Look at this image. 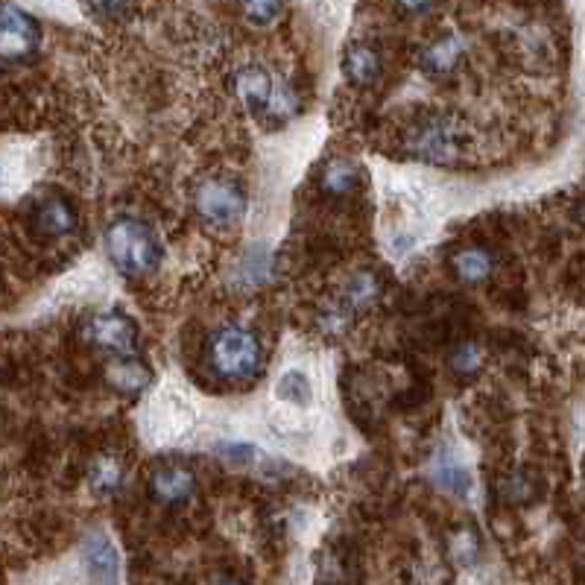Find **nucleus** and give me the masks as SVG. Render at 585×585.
I'll list each match as a JSON object with an SVG mask.
<instances>
[{
	"instance_id": "nucleus-2",
	"label": "nucleus",
	"mask_w": 585,
	"mask_h": 585,
	"mask_svg": "<svg viewBox=\"0 0 585 585\" xmlns=\"http://www.w3.org/2000/svg\"><path fill=\"white\" fill-rule=\"evenodd\" d=\"M205 363L223 381H252L264 369V346L252 331L226 325L208 337Z\"/></svg>"
},
{
	"instance_id": "nucleus-11",
	"label": "nucleus",
	"mask_w": 585,
	"mask_h": 585,
	"mask_svg": "<svg viewBox=\"0 0 585 585\" xmlns=\"http://www.w3.org/2000/svg\"><path fill=\"white\" fill-rule=\"evenodd\" d=\"M106 381L120 395L135 398V395H141L144 390H150L153 369L144 360H138L135 354H123V357H115V363L106 369Z\"/></svg>"
},
{
	"instance_id": "nucleus-10",
	"label": "nucleus",
	"mask_w": 585,
	"mask_h": 585,
	"mask_svg": "<svg viewBox=\"0 0 585 585\" xmlns=\"http://www.w3.org/2000/svg\"><path fill=\"white\" fill-rule=\"evenodd\" d=\"M343 77L349 85H357V88H366L372 85L375 79L381 77L384 71V62H381V50L369 41H354L349 50L343 53Z\"/></svg>"
},
{
	"instance_id": "nucleus-24",
	"label": "nucleus",
	"mask_w": 585,
	"mask_h": 585,
	"mask_svg": "<svg viewBox=\"0 0 585 585\" xmlns=\"http://www.w3.org/2000/svg\"><path fill=\"white\" fill-rule=\"evenodd\" d=\"M88 12L94 18H103V21H115L120 15H126L129 9V0H85Z\"/></svg>"
},
{
	"instance_id": "nucleus-16",
	"label": "nucleus",
	"mask_w": 585,
	"mask_h": 585,
	"mask_svg": "<svg viewBox=\"0 0 585 585\" xmlns=\"http://www.w3.org/2000/svg\"><path fill=\"white\" fill-rule=\"evenodd\" d=\"M360 182V167L346 158H334L319 173V188L328 196H349Z\"/></svg>"
},
{
	"instance_id": "nucleus-7",
	"label": "nucleus",
	"mask_w": 585,
	"mask_h": 585,
	"mask_svg": "<svg viewBox=\"0 0 585 585\" xmlns=\"http://www.w3.org/2000/svg\"><path fill=\"white\" fill-rule=\"evenodd\" d=\"M147 489H150L153 501H158V504L179 507L196 492L194 468L185 466V463H173V460H161V463L150 468Z\"/></svg>"
},
{
	"instance_id": "nucleus-22",
	"label": "nucleus",
	"mask_w": 585,
	"mask_h": 585,
	"mask_svg": "<svg viewBox=\"0 0 585 585\" xmlns=\"http://www.w3.org/2000/svg\"><path fill=\"white\" fill-rule=\"evenodd\" d=\"M477 536L471 533V530H463V533H457L454 536V542H451V559L460 565V568H468L474 559H477Z\"/></svg>"
},
{
	"instance_id": "nucleus-8",
	"label": "nucleus",
	"mask_w": 585,
	"mask_h": 585,
	"mask_svg": "<svg viewBox=\"0 0 585 585\" xmlns=\"http://www.w3.org/2000/svg\"><path fill=\"white\" fill-rule=\"evenodd\" d=\"M30 223L41 237H68V234L77 232L79 214L68 196L53 191V194H44L33 202Z\"/></svg>"
},
{
	"instance_id": "nucleus-9",
	"label": "nucleus",
	"mask_w": 585,
	"mask_h": 585,
	"mask_svg": "<svg viewBox=\"0 0 585 585\" xmlns=\"http://www.w3.org/2000/svg\"><path fill=\"white\" fill-rule=\"evenodd\" d=\"M413 156L422 158V161H433V164H445L454 158V135L445 123L439 120H428V123H419L413 132H410V144Z\"/></svg>"
},
{
	"instance_id": "nucleus-18",
	"label": "nucleus",
	"mask_w": 585,
	"mask_h": 585,
	"mask_svg": "<svg viewBox=\"0 0 585 585\" xmlns=\"http://www.w3.org/2000/svg\"><path fill=\"white\" fill-rule=\"evenodd\" d=\"M275 392H278V398L281 401H287V404H293V407H308L313 401V387L311 381H308V375L305 372H284L281 378H278V384H275Z\"/></svg>"
},
{
	"instance_id": "nucleus-6",
	"label": "nucleus",
	"mask_w": 585,
	"mask_h": 585,
	"mask_svg": "<svg viewBox=\"0 0 585 585\" xmlns=\"http://www.w3.org/2000/svg\"><path fill=\"white\" fill-rule=\"evenodd\" d=\"M39 44V21L30 12L12 3H3L0 6V62H24L36 56Z\"/></svg>"
},
{
	"instance_id": "nucleus-21",
	"label": "nucleus",
	"mask_w": 585,
	"mask_h": 585,
	"mask_svg": "<svg viewBox=\"0 0 585 585\" xmlns=\"http://www.w3.org/2000/svg\"><path fill=\"white\" fill-rule=\"evenodd\" d=\"M448 363L457 375H474L483 366V351L477 343H460L448 354Z\"/></svg>"
},
{
	"instance_id": "nucleus-12",
	"label": "nucleus",
	"mask_w": 585,
	"mask_h": 585,
	"mask_svg": "<svg viewBox=\"0 0 585 585\" xmlns=\"http://www.w3.org/2000/svg\"><path fill=\"white\" fill-rule=\"evenodd\" d=\"M463 50H466V44L457 36H439V39L430 41L428 47L419 53V68L430 79L448 77V74L457 71V65L463 59Z\"/></svg>"
},
{
	"instance_id": "nucleus-19",
	"label": "nucleus",
	"mask_w": 585,
	"mask_h": 585,
	"mask_svg": "<svg viewBox=\"0 0 585 585\" xmlns=\"http://www.w3.org/2000/svg\"><path fill=\"white\" fill-rule=\"evenodd\" d=\"M433 477L439 480L442 489H448V492H454V495H460V498L471 489V477H468L466 468L451 463V460H448V463H445V460L436 463V466H433Z\"/></svg>"
},
{
	"instance_id": "nucleus-15",
	"label": "nucleus",
	"mask_w": 585,
	"mask_h": 585,
	"mask_svg": "<svg viewBox=\"0 0 585 585\" xmlns=\"http://www.w3.org/2000/svg\"><path fill=\"white\" fill-rule=\"evenodd\" d=\"M85 474H88L91 492H97V495H115V492L123 489V483H126V468L112 454L94 457Z\"/></svg>"
},
{
	"instance_id": "nucleus-13",
	"label": "nucleus",
	"mask_w": 585,
	"mask_h": 585,
	"mask_svg": "<svg viewBox=\"0 0 585 585\" xmlns=\"http://www.w3.org/2000/svg\"><path fill=\"white\" fill-rule=\"evenodd\" d=\"M82 559H85V565H88L94 580H106L109 583V580H117V574H120V556H117L115 542L106 533H100V530L85 536Z\"/></svg>"
},
{
	"instance_id": "nucleus-23",
	"label": "nucleus",
	"mask_w": 585,
	"mask_h": 585,
	"mask_svg": "<svg viewBox=\"0 0 585 585\" xmlns=\"http://www.w3.org/2000/svg\"><path fill=\"white\" fill-rule=\"evenodd\" d=\"M217 454L229 463V466H252L255 463V448L249 442H223L217 448Z\"/></svg>"
},
{
	"instance_id": "nucleus-20",
	"label": "nucleus",
	"mask_w": 585,
	"mask_h": 585,
	"mask_svg": "<svg viewBox=\"0 0 585 585\" xmlns=\"http://www.w3.org/2000/svg\"><path fill=\"white\" fill-rule=\"evenodd\" d=\"M240 12L249 24L267 27L281 15V0H240Z\"/></svg>"
},
{
	"instance_id": "nucleus-17",
	"label": "nucleus",
	"mask_w": 585,
	"mask_h": 585,
	"mask_svg": "<svg viewBox=\"0 0 585 585\" xmlns=\"http://www.w3.org/2000/svg\"><path fill=\"white\" fill-rule=\"evenodd\" d=\"M378 299H381V278L375 273H369V270L354 273V278L346 284V293H343V305L351 313L372 308Z\"/></svg>"
},
{
	"instance_id": "nucleus-25",
	"label": "nucleus",
	"mask_w": 585,
	"mask_h": 585,
	"mask_svg": "<svg viewBox=\"0 0 585 585\" xmlns=\"http://www.w3.org/2000/svg\"><path fill=\"white\" fill-rule=\"evenodd\" d=\"M401 12H407V15H425L430 12V6H433V0H392Z\"/></svg>"
},
{
	"instance_id": "nucleus-14",
	"label": "nucleus",
	"mask_w": 585,
	"mask_h": 585,
	"mask_svg": "<svg viewBox=\"0 0 585 585\" xmlns=\"http://www.w3.org/2000/svg\"><path fill=\"white\" fill-rule=\"evenodd\" d=\"M495 270V255L486 246H463L451 255V273L463 284H480Z\"/></svg>"
},
{
	"instance_id": "nucleus-5",
	"label": "nucleus",
	"mask_w": 585,
	"mask_h": 585,
	"mask_svg": "<svg viewBox=\"0 0 585 585\" xmlns=\"http://www.w3.org/2000/svg\"><path fill=\"white\" fill-rule=\"evenodd\" d=\"M79 334L85 337L88 346L97 351H106L112 357H123V354H135L138 351V325L132 316L120 311L91 313L82 325Z\"/></svg>"
},
{
	"instance_id": "nucleus-3",
	"label": "nucleus",
	"mask_w": 585,
	"mask_h": 585,
	"mask_svg": "<svg viewBox=\"0 0 585 585\" xmlns=\"http://www.w3.org/2000/svg\"><path fill=\"white\" fill-rule=\"evenodd\" d=\"M237 100L252 112V115L267 117H290L296 109V97L287 88H278L267 68L261 65H246L232 79Z\"/></svg>"
},
{
	"instance_id": "nucleus-4",
	"label": "nucleus",
	"mask_w": 585,
	"mask_h": 585,
	"mask_svg": "<svg viewBox=\"0 0 585 585\" xmlns=\"http://www.w3.org/2000/svg\"><path fill=\"white\" fill-rule=\"evenodd\" d=\"M194 211L205 226L223 229L232 226L246 211V191L237 179L229 176H214L196 185Z\"/></svg>"
},
{
	"instance_id": "nucleus-1",
	"label": "nucleus",
	"mask_w": 585,
	"mask_h": 585,
	"mask_svg": "<svg viewBox=\"0 0 585 585\" xmlns=\"http://www.w3.org/2000/svg\"><path fill=\"white\" fill-rule=\"evenodd\" d=\"M106 255L117 273L150 275L161 267L164 249L150 223L138 217H120L106 229Z\"/></svg>"
}]
</instances>
